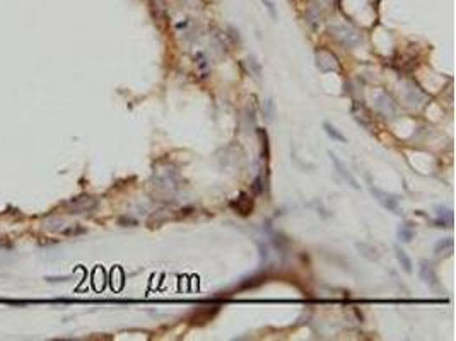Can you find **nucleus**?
I'll return each instance as SVG.
<instances>
[{"label":"nucleus","instance_id":"1","mask_svg":"<svg viewBox=\"0 0 456 341\" xmlns=\"http://www.w3.org/2000/svg\"><path fill=\"white\" fill-rule=\"evenodd\" d=\"M316 65L321 72H340L342 70V65H340L337 55H333L331 51L323 50L319 48L316 51Z\"/></svg>","mask_w":456,"mask_h":341},{"label":"nucleus","instance_id":"2","mask_svg":"<svg viewBox=\"0 0 456 341\" xmlns=\"http://www.w3.org/2000/svg\"><path fill=\"white\" fill-rule=\"evenodd\" d=\"M331 33H333L335 38L347 48H354L361 43V34H357V31L350 29V27L335 26V27H331Z\"/></svg>","mask_w":456,"mask_h":341},{"label":"nucleus","instance_id":"3","mask_svg":"<svg viewBox=\"0 0 456 341\" xmlns=\"http://www.w3.org/2000/svg\"><path fill=\"white\" fill-rule=\"evenodd\" d=\"M96 207H98V200L89 195L77 196V198L70 200V202L67 203V208H69L70 214H86V212L94 210Z\"/></svg>","mask_w":456,"mask_h":341},{"label":"nucleus","instance_id":"4","mask_svg":"<svg viewBox=\"0 0 456 341\" xmlns=\"http://www.w3.org/2000/svg\"><path fill=\"white\" fill-rule=\"evenodd\" d=\"M369 190H371V193L374 195V198L378 200L379 205H381L383 208L393 212V214H400V202H398L397 196L391 195V193H386V191L379 190V188L373 186V184L369 186Z\"/></svg>","mask_w":456,"mask_h":341},{"label":"nucleus","instance_id":"5","mask_svg":"<svg viewBox=\"0 0 456 341\" xmlns=\"http://www.w3.org/2000/svg\"><path fill=\"white\" fill-rule=\"evenodd\" d=\"M350 113L354 114V118L357 119V123H361L366 130H373V116H371L369 110H367L362 103H357V101L352 103Z\"/></svg>","mask_w":456,"mask_h":341},{"label":"nucleus","instance_id":"6","mask_svg":"<svg viewBox=\"0 0 456 341\" xmlns=\"http://www.w3.org/2000/svg\"><path fill=\"white\" fill-rule=\"evenodd\" d=\"M229 207L233 208L236 214L246 217V215H250L251 212H253V200L250 198V195L241 193V195L238 196V198L233 200V202L229 203Z\"/></svg>","mask_w":456,"mask_h":341},{"label":"nucleus","instance_id":"7","mask_svg":"<svg viewBox=\"0 0 456 341\" xmlns=\"http://www.w3.org/2000/svg\"><path fill=\"white\" fill-rule=\"evenodd\" d=\"M376 108H378V111L381 113L383 116H386V118H395V114H397V104L393 103V99L390 98L388 94H379L378 99H376Z\"/></svg>","mask_w":456,"mask_h":341},{"label":"nucleus","instance_id":"8","mask_svg":"<svg viewBox=\"0 0 456 341\" xmlns=\"http://www.w3.org/2000/svg\"><path fill=\"white\" fill-rule=\"evenodd\" d=\"M328 155H330V159H331V162H333V166H335V169H337V172H338V176L340 178L343 179V181H347L350 184L352 188H355V190H359V183H357V179L354 178V176L350 174V171L347 169L345 166L342 164V160H340L337 155L333 154V152H328Z\"/></svg>","mask_w":456,"mask_h":341},{"label":"nucleus","instance_id":"9","mask_svg":"<svg viewBox=\"0 0 456 341\" xmlns=\"http://www.w3.org/2000/svg\"><path fill=\"white\" fill-rule=\"evenodd\" d=\"M419 275H421V278H422L426 283L434 285V287L438 285V276H436V271H434L433 263L422 261V263H421V268H419Z\"/></svg>","mask_w":456,"mask_h":341},{"label":"nucleus","instance_id":"10","mask_svg":"<svg viewBox=\"0 0 456 341\" xmlns=\"http://www.w3.org/2000/svg\"><path fill=\"white\" fill-rule=\"evenodd\" d=\"M357 251H359V254L362 256V258H366V259H369V261H378L379 259V251H378V247H374L373 244H366V242H359L357 246Z\"/></svg>","mask_w":456,"mask_h":341},{"label":"nucleus","instance_id":"11","mask_svg":"<svg viewBox=\"0 0 456 341\" xmlns=\"http://www.w3.org/2000/svg\"><path fill=\"white\" fill-rule=\"evenodd\" d=\"M415 237V227L412 224H403L398 228V239L403 240V242H410L412 239Z\"/></svg>","mask_w":456,"mask_h":341},{"label":"nucleus","instance_id":"12","mask_svg":"<svg viewBox=\"0 0 456 341\" xmlns=\"http://www.w3.org/2000/svg\"><path fill=\"white\" fill-rule=\"evenodd\" d=\"M438 224L439 227H451L453 226V212L446 208H438Z\"/></svg>","mask_w":456,"mask_h":341},{"label":"nucleus","instance_id":"13","mask_svg":"<svg viewBox=\"0 0 456 341\" xmlns=\"http://www.w3.org/2000/svg\"><path fill=\"white\" fill-rule=\"evenodd\" d=\"M395 254H397V259H398V263L402 264L403 270H405L407 273H410L412 271V259L409 258V254H407V252L398 246L395 247Z\"/></svg>","mask_w":456,"mask_h":341},{"label":"nucleus","instance_id":"14","mask_svg":"<svg viewBox=\"0 0 456 341\" xmlns=\"http://www.w3.org/2000/svg\"><path fill=\"white\" fill-rule=\"evenodd\" d=\"M323 128H325V131H326V135L330 136V138H333L335 142H340V143H347V138L343 136L340 131L335 128L333 125H330V123H323Z\"/></svg>","mask_w":456,"mask_h":341},{"label":"nucleus","instance_id":"15","mask_svg":"<svg viewBox=\"0 0 456 341\" xmlns=\"http://www.w3.org/2000/svg\"><path fill=\"white\" fill-rule=\"evenodd\" d=\"M453 246H455L453 239H451V237H446V239L439 240V242L436 244V246H434V252H436V254H443V252H451V251H453Z\"/></svg>","mask_w":456,"mask_h":341},{"label":"nucleus","instance_id":"16","mask_svg":"<svg viewBox=\"0 0 456 341\" xmlns=\"http://www.w3.org/2000/svg\"><path fill=\"white\" fill-rule=\"evenodd\" d=\"M251 188H253V191L257 195H260V193H263V190H265V183H263V176L260 174L257 179L253 181V184H251Z\"/></svg>","mask_w":456,"mask_h":341},{"label":"nucleus","instance_id":"17","mask_svg":"<svg viewBox=\"0 0 456 341\" xmlns=\"http://www.w3.org/2000/svg\"><path fill=\"white\" fill-rule=\"evenodd\" d=\"M263 114L267 116V119L272 121V118H274V103H272V99L265 103V106H263Z\"/></svg>","mask_w":456,"mask_h":341},{"label":"nucleus","instance_id":"18","mask_svg":"<svg viewBox=\"0 0 456 341\" xmlns=\"http://www.w3.org/2000/svg\"><path fill=\"white\" fill-rule=\"evenodd\" d=\"M262 2H263V3H265V5H267V9H269V10H270L272 17H274V19H275V17H277V14H275V7H274V3H272V2H270V0H262Z\"/></svg>","mask_w":456,"mask_h":341},{"label":"nucleus","instance_id":"19","mask_svg":"<svg viewBox=\"0 0 456 341\" xmlns=\"http://www.w3.org/2000/svg\"><path fill=\"white\" fill-rule=\"evenodd\" d=\"M258 247H260V254H262V258H269V249L267 247H263V244L262 242H258Z\"/></svg>","mask_w":456,"mask_h":341}]
</instances>
